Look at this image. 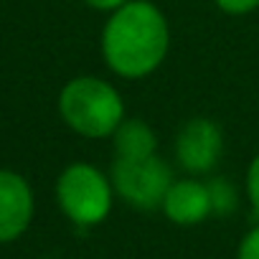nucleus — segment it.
<instances>
[{
	"mask_svg": "<svg viewBox=\"0 0 259 259\" xmlns=\"http://www.w3.org/2000/svg\"><path fill=\"white\" fill-rule=\"evenodd\" d=\"M208 193H211V206L213 213H231L236 206V191L229 181L216 178L213 183H208Z\"/></svg>",
	"mask_w": 259,
	"mask_h": 259,
	"instance_id": "9",
	"label": "nucleus"
},
{
	"mask_svg": "<svg viewBox=\"0 0 259 259\" xmlns=\"http://www.w3.org/2000/svg\"><path fill=\"white\" fill-rule=\"evenodd\" d=\"M246 193H249V201H251V208L254 213L259 216V155L251 160L249 165V173H246Z\"/></svg>",
	"mask_w": 259,
	"mask_h": 259,
	"instance_id": "10",
	"label": "nucleus"
},
{
	"mask_svg": "<svg viewBox=\"0 0 259 259\" xmlns=\"http://www.w3.org/2000/svg\"><path fill=\"white\" fill-rule=\"evenodd\" d=\"M168 44V21L150 0H127L109 16L102 31V56L107 66L124 79L153 74L163 64Z\"/></svg>",
	"mask_w": 259,
	"mask_h": 259,
	"instance_id": "1",
	"label": "nucleus"
},
{
	"mask_svg": "<svg viewBox=\"0 0 259 259\" xmlns=\"http://www.w3.org/2000/svg\"><path fill=\"white\" fill-rule=\"evenodd\" d=\"M213 3L229 16H244L259 8V0H213Z\"/></svg>",
	"mask_w": 259,
	"mask_h": 259,
	"instance_id": "11",
	"label": "nucleus"
},
{
	"mask_svg": "<svg viewBox=\"0 0 259 259\" xmlns=\"http://www.w3.org/2000/svg\"><path fill=\"white\" fill-rule=\"evenodd\" d=\"M173 183V173L165 160L158 155L140 160H119L112 165V186L114 191L135 208L153 211L163 206V198Z\"/></svg>",
	"mask_w": 259,
	"mask_h": 259,
	"instance_id": "4",
	"label": "nucleus"
},
{
	"mask_svg": "<svg viewBox=\"0 0 259 259\" xmlns=\"http://www.w3.org/2000/svg\"><path fill=\"white\" fill-rule=\"evenodd\" d=\"M112 178L89 163L69 165L56 183V198L61 211L79 226H94L107 219L112 208Z\"/></svg>",
	"mask_w": 259,
	"mask_h": 259,
	"instance_id": "3",
	"label": "nucleus"
},
{
	"mask_svg": "<svg viewBox=\"0 0 259 259\" xmlns=\"http://www.w3.org/2000/svg\"><path fill=\"white\" fill-rule=\"evenodd\" d=\"M114 158L119 160H140L155 155L158 140L148 122L143 119H122L112 135Z\"/></svg>",
	"mask_w": 259,
	"mask_h": 259,
	"instance_id": "8",
	"label": "nucleus"
},
{
	"mask_svg": "<svg viewBox=\"0 0 259 259\" xmlns=\"http://www.w3.org/2000/svg\"><path fill=\"white\" fill-rule=\"evenodd\" d=\"M165 216L178 224V226H193V224H201L203 219H208L213 213V206H211V193H208V183H201V181H173L165 198H163V206Z\"/></svg>",
	"mask_w": 259,
	"mask_h": 259,
	"instance_id": "7",
	"label": "nucleus"
},
{
	"mask_svg": "<svg viewBox=\"0 0 259 259\" xmlns=\"http://www.w3.org/2000/svg\"><path fill=\"white\" fill-rule=\"evenodd\" d=\"M84 3L94 11H107V13H114L117 8H122L127 0H84Z\"/></svg>",
	"mask_w": 259,
	"mask_h": 259,
	"instance_id": "13",
	"label": "nucleus"
},
{
	"mask_svg": "<svg viewBox=\"0 0 259 259\" xmlns=\"http://www.w3.org/2000/svg\"><path fill=\"white\" fill-rule=\"evenodd\" d=\"M33 219V191L13 170H0V244L18 239Z\"/></svg>",
	"mask_w": 259,
	"mask_h": 259,
	"instance_id": "6",
	"label": "nucleus"
},
{
	"mask_svg": "<svg viewBox=\"0 0 259 259\" xmlns=\"http://www.w3.org/2000/svg\"><path fill=\"white\" fill-rule=\"evenodd\" d=\"M224 150L221 127L213 119L193 117L176 138V158L188 173H208Z\"/></svg>",
	"mask_w": 259,
	"mask_h": 259,
	"instance_id": "5",
	"label": "nucleus"
},
{
	"mask_svg": "<svg viewBox=\"0 0 259 259\" xmlns=\"http://www.w3.org/2000/svg\"><path fill=\"white\" fill-rule=\"evenodd\" d=\"M59 112L74 133L99 140L114 135V130L124 119V102L109 81L79 76L61 89Z\"/></svg>",
	"mask_w": 259,
	"mask_h": 259,
	"instance_id": "2",
	"label": "nucleus"
},
{
	"mask_svg": "<svg viewBox=\"0 0 259 259\" xmlns=\"http://www.w3.org/2000/svg\"><path fill=\"white\" fill-rule=\"evenodd\" d=\"M239 259H259V226H254L239 244Z\"/></svg>",
	"mask_w": 259,
	"mask_h": 259,
	"instance_id": "12",
	"label": "nucleus"
}]
</instances>
